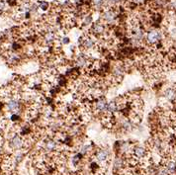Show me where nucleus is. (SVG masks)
<instances>
[{"label":"nucleus","instance_id":"dca6fc26","mask_svg":"<svg viewBox=\"0 0 176 175\" xmlns=\"http://www.w3.org/2000/svg\"><path fill=\"white\" fill-rule=\"evenodd\" d=\"M121 127H122V129H124L125 131H131L134 128L133 121L128 118H124V120H122V122H121Z\"/></svg>","mask_w":176,"mask_h":175},{"label":"nucleus","instance_id":"bb28decb","mask_svg":"<svg viewBox=\"0 0 176 175\" xmlns=\"http://www.w3.org/2000/svg\"><path fill=\"white\" fill-rule=\"evenodd\" d=\"M19 119H20L19 115H17V114H14V113H13V115L11 116V120L13 121V122H16V121H18Z\"/></svg>","mask_w":176,"mask_h":175},{"label":"nucleus","instance_id":"a211bd4d","mask_svg":"<svg viewBox=\"0 0 176 175\" xmlns=\"http://www.w3.org/2000/svg\"><path fill=\"white\" fill-rule=\"evenodd\" d=\"M20 60V57L18 55H16V53H10V55H8V63H11V64H16L19 63Z\"/></svg>","mask_w":176,"mask_h":175},{"label":"nucleus","instance_id":"412c9836","mask_svg":"<svg viewBox=\"0 0 176 175\" xmlns=\"http://www.w3.org/2000/svg\"><path fill=\"white\" fill-rule=\"evenodd\" d=\"M38 7H39L41 10L47 11V10H48V9L50 8V3H49L48 1H46V0H42V1L39 2Z\"/></svg>","mask_w":176,"mask_h":175},{"label":"nucleus","instance_id":"ddd939ff","mask_svg":"<svg viewBox=\"0 0 176 175\" xmlns=\"http://www.w3.org/2000/svg\"><path fill=\"white\" fill-rule=\"evenodd\" d=\"M58 147V144L55 139H49L47 142L45 143V149L47 151L49 152H52V151H55Z\"/></svg>","mask_w":176,"mask_h":175},{"label":"nucleus","instance_id":"4468645a","mask_svg":"<svg viewBox=\"0 0 176 175\" xmlns=\"http://www.w3.org/2000/svg\"><path fill=\"white\" fill-rule=\"evenodd\" d=\"M165 168L170 175H176V161L175 160H168L165 163Z\"/></svg>","mask_w":176,"mask_h":175},{"label":"nucleus","instance_id":"5701e85b","mask_svg":"<svg viewBox=\"0 0 176 175\" xmlns=\"http://www.w3.org/2000/svg\"><path fill=\"white\" fill-rule=\"evenodd\" d=\"M155 175H170V174H169V172L167 171L165 166H161L155 171Z\"/></svg>","mask_w":176,"mask_h":175},{"label":"nucleus","instance_id":"9b49d317","mask_svg":"<svg viewBox=\"0 0 176 175\" xmlns=\"http://www.w3.org/2000/svg\"><path fill=\"white\" fill-rule=\"evenodd\" d=\"M95 157L99 162H105V161H107L108 158H109V151L104 149L99 150L95 153Z\"/></svg>","mask_w":176,"mask_h":175},{"label":"nucleus","instance_id":"6ab92c4d","mask_svg":"<svg viewBox=\"0 0 176 175\" xmlns=\"http://www.w3.org/2000/svg\"><path fill=\"white\" fill-rule=\"evenodd\" d=\"M83 156L81 153H77V154H75V156H72V158H71V163H72V165L74 166V167H76L77 165H78V163L80 162V160H81V157H82Z\"/></svg>","mask_w":176,"mask_h":175},{"label":"nucleus","instance_id":"1a4fd4ad","mask_svg":"<svg viewBox=\"0 0 176 175\" xmlns=\"http://www.w3.org/2000/svg\"><path fill=\"white\" fill-rule=\"evenodd\" d=\"M6 108H7L8 112L16 113L20 109V102H19V100L15 99V98H11L10 100L7 101V103H6Z\"/></svg>","mask_w":176,"mask_h":175},{"label":"nucleus","instance_id":"0eeeda50","mask_svg":"<svg viewBox=\"0 0 176 175\" xmlns=\"http://www.w3.org/2000/svg\"><path fill=\"white\" fill-rule=\"evenodd\" d=\"M91 34L93 36H102L105 34V25L101 22H96L91 26Z\"/></svg>","mask_w":176,"mask_h":175},{"label":"nucleus","instance_id":"a878e982","mask_svg":"<svg viewBox=\"0 0 176 175\" xmlns=\"http://www.w3.org/2000/svg\"><path fill=\"white\" fill-rule=\"evenodd\" d=\"M60 42H62L63 45H69L70 43V40L69 37H63L62 40H60Z\"/></svg>","mask_w":176,"mask_h":175},{"label":"nucleus","instance_id":"b1692460","mask_svg":"<svg viewBox=\"0 0 176 175\" xmlns=\"http://www.w3.org/2000/svg\"><path fill=\"white\" fill-rule=\"evenodd\" d=\"M89 150H90V146L89 145H81L80 149H79V153H81L82 156H85L86 153L89 152Z\"/></svg>","mask_w":176,"mask_h":175},{"label":"nucleus","instance_id":"39448f33","mask_svg":"<svg viewBox=\"0 0 176 175\" xmlns=\"http://www.w3.org/2000/svg\"><path fill=\"white\" fill-rule=\"evenodd\" d=\"M93 106H94V109H95L96 111L101 112V113H106L107 107H108V102L103 96H101V97L97 98L95 103H93Z\"/></svg>","mask_w":176,"mask_h":175},{"label":"nucleus","instance_id":"7ed1b4c3","mask_svg":"<svg viewBox=\"0 0 176 175\" xmlns=\"http://www.w3.org/2000/svg\"><path fill=\"white\" fill-rule=\"evenodd\" d=\"M117 16L118 15H117L116 11L112 9V7L104 10L102 13V19H103V21H105L107 24H113L115 21H116Z\"/></svg>","mask_w":176,"mask_h":175},{"label":"nucleus","instance_id":"f257e3e1","mask_svg":"<svg viewBox=\"0 0 176 175\" xmlns=\"http://www.w3.org/2000/svg\"><path fill=\"white\" fill-rule=\"evenodd\" d=\"M162 40V32L157 29H152L148 31L146 35V41L150 46L157 45V43L161 42Z\"/></svg>","mask_w":176,"mask_h":175},{"label":"nucleus","instance_id":"aec40b11","mask_svg":"<svg viewBox=\"0 0 176 175\" xmlns=\"http://www.w3.org/2000/svg\"><path fill=\"white\" fill-rule=\"evenodd\" d=\"M123 164H124V162H123V160H122V158H120V157H116L114 159V168L115 169H118V170H120L121 168H122V166H123Z\"/></svg>","mask_w":176,"mask_h":175},{"label":"nucleus","instance_id":"f3484780","mask_svg":"<svg viewBox=\"0 0 176 175\" xmlns=\"http://www.w3.org/2000/svg\"><path fill=\"white\" fill-rule=\"evenodd\" d=\"M91 1H92V4L94 5V7L97 10L104 8V6L106 4V0H91Z\"/></svg>","mask_w":176,"mask_h":175},{"label":"nucleus","instance_id":"4be33fe9","mask_svg":"<svg viewBox=\"0 0 176 175\" xmlns=\"http://www.w3.org/2000/svg\"><path fill=\"white\" fill-rule=\"evenodd\" d=\"M93 22V18L90 14L83 16V25L84 26H90Z\"/></svg>","mask_w":176,"mask_h":175},{"label":"nucleus","instance_id":"f8f14e48","mask_svg":"<svg viewBox=\"0 0 176 175\" xmlns=\"http://www.w3.org/2000/svg\"><path fill=\"white\" fill-rule=\"evenodd\" d=\"M163 95L168 101H174L176 99V89L173 87H168L164 90Z\"/></svg>","mask_w":176,"mask_h":175},{"label":"nucleus","instance_id":"423d86ee","mask_svg":"<svg viewBox=\"0 0 176 175\" xmlns=\"http://www.w3.org/2000/svg\"><path fill=\"white\" fill-rule=\"evenodd\" d=\"M90 57L87 56L85 52H80L76 56V64L78 67H86L90 63Z\"/></svg>","mask_w":176,"mask_h":175},{"label":"nucleus","instance_id":"6e6552de","mask_svg":"<svg viewBox=\"0 0 176 175\" xmlns=\"http://www.w3.org/2000/svg\"><path fill=\"white\" fill-rule=\"evenodd\" d=\"M9 145L11 146V149H13V150H21L24 145V140L20 136L15 134V136H13L11 138Z\"/></svg>","mask_w":176,"mask_h":175},{"label":"nucleus","instance_id":"c85d7f7f","mask_svg":"<svg viewBox=\"0 0 176 175\" xmlns=\"http://www.w3.org/2000/svg\"><path fill=\"white\" fill-rule=\"evenodd\" d=\"M132 1L139 5V4H144V3H146V0H132Z\"/></svg>","mask_w":176,"mask_h":175},{"label":"nucleus","instance_id":"20e7f679","mask_svg":"<svg viewBox=\"0 0 176 175\" xmlns=\"http://www.w3.org/2000/svg\"><path fill=\"white\" fill-rule=\"evenodd\" d=\"M133 157L136 159H146L147 157V150L143 145H136L133 149Z\"/></svg>","mask_w":176,"mask_h":175},{"label":"nucleus","instance_id":"2eb2a0df","mask_svg":"<svg viewBox=\"0 0 176 175\" xmlns=\"http://www.w3.org/2000/svg\"><path fill=\"white\" fill-rule=\"evenodd\" d=\"M45 43L47 45H52L53 42L56 41V33L55 32H52V31H48L45 34Z\"/></svg>","mask_w":176,"mask_h":175},{"label":"nucleus","instance_id":"f03ea898","mask_svg":"<svg viewBox=\"0 0 176 175\" xmlns=\"http://www.w3.org/2000/svg\"><path fill=\"white\" fill-rule=\"evenodd\" d=\"M79 42H80V46H82V49L85 52L92 51L95 49V46H96V40L92 36H84L81 38V41Z\"/></svg>","mask_w":176,"mask_h":175},{"label":"nucleus","instance_id":"393cba45","mask_svg":"<svg viewBox=\"0 0 176 175\" xmlns=\"http://www.w3.org/2000/svg\"><path fill=\"white\" fill-rule=\"evenodd\" d=\"M121 1L122 0H106V4L108 6H110V7H112V6L118 5Z\"/></svg>","mask_w":176,"mask_h":175},{"label":"nucleus","instance_id":"9d476101","mask_svg":"<svg viewBox=\"0 0 176 175\" xmlns=\"http://www.w3.org/2000/svg\"><path fill=\"white\" fill-rule=\"evenodd\" d=\"M125 67L123 64H117L116 66H114V68L112 70V75L116 80H121V78H123L124 73H125Z\"/></svg>","mask_w":176,"mask_h":175},{"label":"nucleus","instance_id":"cd10ccee","mask_svg":"<svg viewBox=\"0 0 176 175\" xmlns=\"http://www.w3.org/2000/svg\"><path fill=\"white\" fill-rule=\"evenodd\" d=\"M6 7V3L3 1V0H0V11H3Z\"/></svg>","mask_w":176,"mask_h":175}]
</instances>
